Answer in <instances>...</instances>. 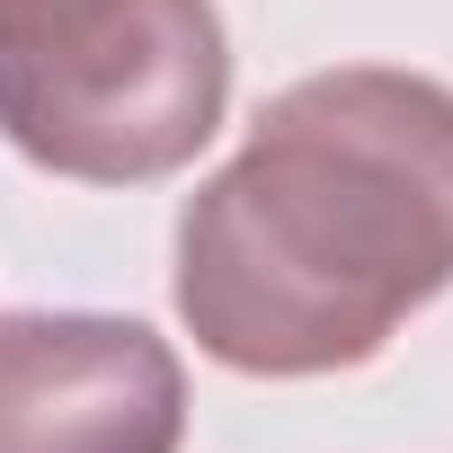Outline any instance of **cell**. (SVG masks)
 <instances>
[{"label": "cell", "mask_w": 453, "mask_h": 453, "mask_svg": "<svg viewBox=\"0 0 453 453\" xmlns=\"http://www.w3.org/2000/svg\"><path fill=\"white\" fill-rule=\"evenodd\" d=\"M232 107L213 0H0V134L45 178H178Z\"/></svg>", "instance_id": "2"}, {"label": "cell", "mask_w": 453, "mask_h": 453, "mask_svg": "<svg viewBox=\"0 0 453 453\" xmlns=\"http://www.w3.org/2000/svg\"><path fill=\"white\" fill-rule=\"evenodd\" d=\"M187 365L116 311L0 320V453H178Z\"/></svg>", "instance_id": "3"}, {"label": "cell", "mask_w": 453, "mask_h": 453, "mask_svg": "<svg viewBox=\"0 0 453 453\" xmlns=\"http://www.w3.org/2000/svg\"><path fill=\"white\" fill-rule=\"evenodd\" d=\"M453 285V89L338 63L276 89L178 213V320L250 382L373 365Z\"/></svg>", "instance_id": "1"}]
</instances>
